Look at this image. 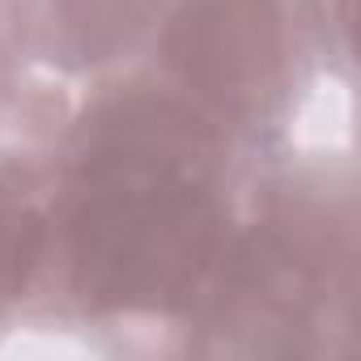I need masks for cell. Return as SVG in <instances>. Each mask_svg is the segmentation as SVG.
Here are the masks:
<instances>
[{"mask_svg":"<svg viewBox=\"0 0 361 361\" xmlns=\"http://www.w3.org/2000/svg\"><path fill=\"white\" fill-rule=\"evenodd\" d=\"M213 140L170 102H119L81 157L68 230L77 293L98 310H174L217 268L226 217L204 183Z\"/></svg>","mask_w":361,"mask_h":361,"instance_id":"obj_1","label":"cell"},{"mask_svg":"<svg viewBox=\"0 0 361 361\" xmlns=\"http://www.w3.org/2000/svg\"><path fill=\"white\" fill-rule=\"evenodd\" d=\"M166 51L188 85L251 111L281 81V9L276 0H188L170 26Z\"/></svg>","mask_w":361,"mask_h":361,"instance_id":"obj_2","label":"cell"},{"mask_svg":"<svg viewBox=\"0 0 361 361\" xmlns=\"http://www.w3.org/2000/svg\"><path fill=\"white\" fill-rule=\"evenodd\" d=\"M319 302V264L310 251L276 230H259L234 255V268L221 285L217 327L247 336V353H293L298 331H306Z\"/></svg>","mask_w":361,"mask_h":361,"instance_id":"obj_3","label":"cell"},{"mask_svg":"<svg viewBox=\"0 0 361 361\" xmlns=\"http://www.w3.org/2000/svg\"><path fill=\"white\" fill-rule=\"evenodd\" d=\"M149 5L153 0H51L60 43L77 60H106L145 26Z\"/></svg>","mask_w":361,"mask_h":361,"instance_id":"obj_4","label":"cell"},{"mask_svg":"<svg viewBox=\"0 0 361 361\" xmlns=\"http://www.w3.org/2000/svg\"><path fill=\"white\" fill-rule=\"evenodd\" d=\"M47 251V230L30 209L0 200V302L18 298L39 272Z\"/></svg>","mask_w":361,"mask_h":361,"instance_id":"obj_5","label":"cell"}]
</instances>
